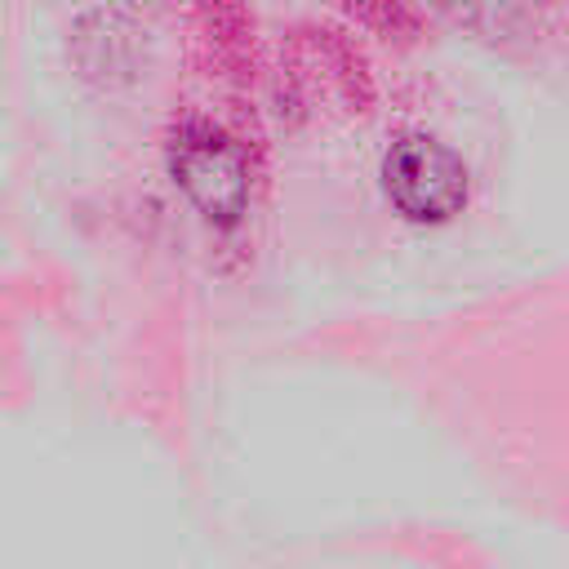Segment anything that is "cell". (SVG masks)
<instances>
[{"label":"cell","mask_w":569,"mask_h":569,"mask_svg":"<svg viewBox=\"0 0 569 569\" xmlns=\"http://www.w3.org/2000/svg\"><path fill=\"white\" fill-rule=\"evenodd\" d=\"M382 187L409 222H449L467 204V164L436 138H400L382 156Z\"/></svg>","instance_id":"cell-2"},{"label":"cell","mask_w":569,"mask_h":569,"mask_svg":"<svg viewBox=\"0 0 569 569\" xmlns=\"http://www.w3.org/2000/svg\"><path fill=\"white\" fill-rule=\"evenodd\" d=\"M173 182L218 227H231L249 209V156L218 124H182L169 147Z\"/></svg>","instance_id":"cell-1"},{"label":"cell","mask_w":569,"mask_h":569,"mask_svg":"<svg viewBox=\"0 0 569 569\" xmlns=\"http://www.w3.org/2000/svg\"><path fill=\"white\" fill-rule=\"evenodd\" d=\"M191 53L209 76L249 80L253 76V13L244 0H178Z\"/></svg>","instance_id":"cell-4"},{"label":"cell","mask_w":569,"mask_h":569,"mask_svg":"<svg viewBox=\"0 0 569 569\" xmlns=\"http://www.w3.org/2000/svg\"><path fill=\"white\" fill-rule=\"evenodd\" d=\"M445 9V18L489 44H507L533 31V13L529 0H436Z\"/></svg>","instance_id":"cell-5"},{"label":"cell","mask_w":569,"mask_h":569,"mask_svg":"<svg viewBox=\"0 0 569 569\" xmlns=\"http://www.w3.org/2000/svg\"><path fill=\"white\" fill-rule=\"evenodd\" d=\"M529 4H547V0H529Z\"/></svg>","instance_id":"cell-7"},{"label":"cell","mask_w":569,"mask_h":569,"mask_svg":"<svg viewBox=\"0 0 569 569\" xmlns=\"http://www.w3.org/2000/svg\"><path fill=\"white\" fill-rule=\"evenodd\" d=\"M289 80L302 93H325L342 102H360L369 93V76L356 44L342 31L316 27V22H302L289 31Z\"/></svg>","instance_id":"cell-3"},{"label":"cell","mask_w":569,"mask_h":569,"mask_svg":"<svg viewBox=\"0 0 569 569\" xmlns=\"http://www.w3.org/2000/svg\"><path fill=\"white\" fill-rule=\"evenodd\" d=\"M338 4L382 40H418L422 36V13L413 0H338Z\"/></svg>","instance_id":"cell-6"}]
</instances>
